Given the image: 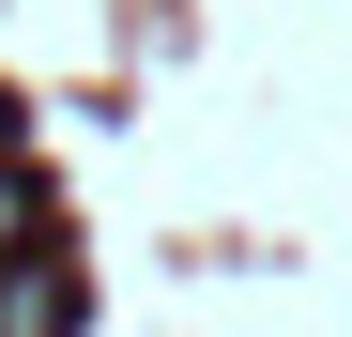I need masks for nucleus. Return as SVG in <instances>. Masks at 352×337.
Returning <instances> with one entry per match:
<instances>
[{"label": "nucleus", "instance_id": "1", "mask_svg": "<svg viewBox=\"0 0 352 337\" xmlns=\"http://www.w3.org/2000/svg\"><path fill=\"white\" fill-rule=\"evenodd\" d=\"M62 322H77L62 261H31V246H16V261H0V337H62Z\"/></svg>", "mask_w": 352, "mask_h": 337}, {"label": "nucleus", "instance_id": "2", "mask_svg": "<svg viewBox=\"0 0 352 337\" xmlns=\"http://www.w3.org/2000/svg\"><path fill=\"white\" fill-rule=\"evenodd\" d=\"M16 246H31V184L0 168V261H16Z\"/></svg>", "mask_w": 352, "mask_h": 337}]
</instances>
